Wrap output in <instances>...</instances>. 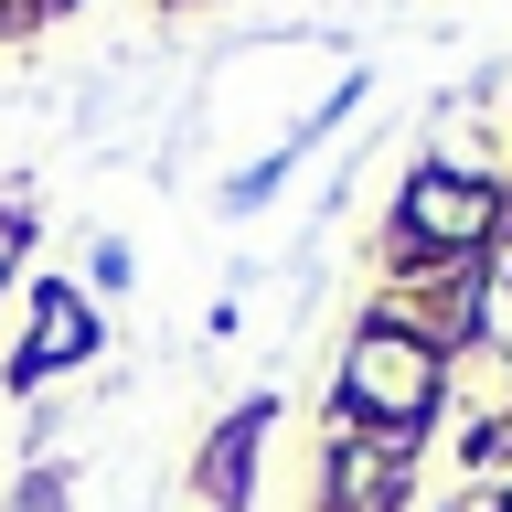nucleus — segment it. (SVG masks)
<instances>
[{
    "mask_svg": "<svg viewBox=\"0 0 512 512\" xmlns=\"http://www.w3.org/2000/svg\"><path fill=\"white\" fill-rule=\"evenodd\" d=\"M256 427H267V416H235V427H224L214 438V459H203V491H214V502H246V459H256Z\"/></svg>",
    "mask_w": 512,
    "mask_h": 512,
    "instance_id": "nucleus-4",
    "label": "nucleus"
},
{
    "mask_svg": "<svg viewBox=\"0 0 512 512\" xmlns=\"http://www.w3.org/2000/svg\"><path fill=\"white\" fill-rule=\"evenodd\" d=\"M427 384H438V363H427V342H416V331L374 320V331L352 342V406H363V416L416 427V416H427Z\"/></svg>",
    "mask_w": 512,
    "mask_h": 512,
    "instance_id": "nucleus-1",
    "label": "nucleus"
},
{
    "mask_svg": "<svg viewBox=\"0 0 512 512\" xmlns=\"http://www.w3.org/2000/svg\"><path fill=\"white\" fill-rule=\"evenodd\" d=\"M502 512H512V502H502Z\"/></svg>",
    "mask_w": 512,
    "mask_h": 512,
    "instance_id": "nucleus-5",
    "label": "nucleus"
},
{
    "mask_svg": "<svg viewBox=\"0 0 512 512\" xmlns=\"http://www.w3.org/2000/svg\"><path fill=\"white\" fill-rule=\"evenodd\" d=\"M406 224L427 235V246H470L480 224H491V192H480V182H459V171H427V182L406 192Z\"/></svg>",
    "mask_w": 512,
    "mask_h": 512,
    "instance_id": "nucleus-2",
    "label": "nucleus"
},
{
    "mask_svg": "<svg viewBox=\"0 0 512 512\" xmlns=\"http://www.w3.org/2000/svg\"><path fill=\"white\" fill-rule=\"evenodd\" d=\"M86 342H96L86 299H75V288H43V320H32V342H22V363H11V384H32V374H54V363H75Z\"/></svg>",
    "mask_w": 512,
    "mask_h": 512,
    "instance_id": "nucleus-3",
    "label": "nucleus"
}]
</instances>
